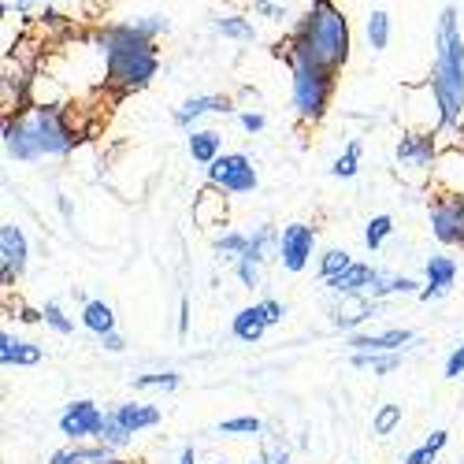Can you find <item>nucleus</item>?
I'll return each instance as SVG.
<instances>
[{
    "label": "nucleus",
    "instance_id": "nucleus-1",
    "mask_svg": "<svg viewBox=\"0 0 464 464\" xmlns=\"http://www.w3.org/2000/svg\"><path fill=\"white\" fill-rule=\"evenodd\" d=\"M168 34V19L145 15L134 23H111L93 34V45L104 56V86L115 97L145 90L160 71L157 37Z\"/></svg>",
    "mask_w": 464,
    "mask_h": 464
},
{
    "label": "nucleus",
    "instance_id": "nucleus-2",
    "mask_svg": "<svg viewBox=\"0 0 464 464\" xmlns=\"http://www.w3.org/2000/svg\"><path fill=\"white\" fill-rule=\"evenodd\" d=\"M79 127L63 104H26L5 115V152L15 164H37L67 157L79 145Z\"/></svg>",
    "mask_w": 464,
    "mask_h": 464
},
{
    "label": "nucleus",
    "instance_id": "nucleus-3",
    "mask_svg": "<svg viewBox=\"0 0 464 464\" xmlns=\"http://www.w3.org/2000/svg\"><path fill=\"white\" fill-rule=\"evenodd\" d=\"M350 53H353V34H350V19L342 15V8L334 0H313L286 42L276 45V56H304L320 67H331V71H342L350 63Z\"/></svg>",
    "mask_w": 464,
    "mask_h": 464
},
{
    "label": "nucleus",
    "instance_id": "nucleus-4",
    "mask_svg": "<svg viewBox=\"0 0 464 464\" xmlns=\"http://www.w3.org/2000/svg\"><path fill=\"white\" fill-rule=\"evenodd\" d=\"M428 90L435 93V104L442 111V130L457 134L464 127V34H460V19L453 5L439 12L435 63H431Z\"/></svg>",
    "mask_w": 464,
    "mask_h": 464
},
{
    "label": "nucleus",
    "instance_id": "nucleus-5",
    "mask_svg": "<svg viewBox=\"0 0 464 464\" xmlns=\"http://www.w3.org/2000/svg\"><path fill=\"white\" fill-rule=\"evenodd\" d=\"M290 63V101H294V115L301 123H320L327 108H331V97H334V86H338V71L331 67H320L304 56H286Z\"/></svg>",
    "mask_w": 464,
    "mask_h": 464
},
{
    "label": "nucleus",
    "instance_id": "nucleus-6",
    "mask_svg": "<svg viewBox=\"0 0 464 464\" xmlns=\"http://www.w3.org/2000/svg\"><path fill=\"white\" fill-rule=\"evenodd\" d=\"M205 179H208V186L230 193V198H246V193H253L260 182L256 164L246 157V152H223L219 160H212L205 168Z\"/></svg>",
    "mask_w": 464,
    "mask_h": 464
},
{
    "label": "nucleus",
    "instance_id": "nucleus-7",
    "mask_svg": "<svg viewBox=\"0 0 464 464\" xmlns=\"http://www.w3.org/2000/svg\"><path fill=\"white\" fill-rule=\"evenodd\" d=\"M104 420H108V412H104L97 401L74 398V401H67L63 412H60V435H63L67 442H97L101 431H104Z\"/></svg>",
    "mask_w": 464,
    "mask_h": 464
},
{
    "label": "nucleus",
    "instance_id": "nucleus-8",
    "mask_svg": "<svg viewBox=\"0 0 464 464\" xmlns=\"http://www.w3.org/2000/svg\"><path fill=\"white\" fill-rule=\"evenodd\" d=\"M435 242L450 249H464V193H439L428 208Z\"/></svg>",
    "mask_w": 464,
    "mask_h": 464
},
{
    "label": "nucleus",
    "instance_id": "nucleus-9",
    "mask_svg": "<svg viewBox=\"0 0 464 464\" xmlns=\"http://www.w3.org/2000/svg\"><path fill=\"white\" fill-rule=\"evenodd\" d=\"M316 256V227L313 223H286L283 235H279V264L283 272L290 276H301L308 264Z\"/></svg>",
    "mask_w": 464,
    "mask_h": 464
},
{
    "label": "nucleus",
    "instance_id": "nucleus-10",
    "mask_svg": "<svg viewBox=\"0 0 464 464\" xmlns=\"http://www.w3.org/2000/svg\"><path fill=\"white\" fill-rule=\"evenodd\" d=\"M435 157H439V138H435L431 130H405V134L398 138V145H394L398 168H401L405 175H416V179H423V175L431 171Z\"/></svg>",
    "mask_w": 464,
    "mask_h": 464
},
{
    "label": "nucleus",
    "instance_id": "nucleus-11",
    "mask_svg": "<svg viewBox=\"0 0 464 464\" xmlns=\"http://www.w3.org/2000/svg\"><path fill=\"white\" fill-rule=\"evenodd\" d=\"M26 260H30V242L23 235V227L0 223V283H5L8 290L23 279Z\"/></svg>",
    "mask_w": 464,
    "mask_h": 464
},
{
    "label": "nucleus",
    "instance_id": "nucleus-12",
    "mask_svg": "<svg viewBox=\"0 0 464 464\" xmlns=\"http://www.w3.org/2000/svg\"><path fill=\"white\" fill-rule=\"evenodd\" d=\"M416 342V331L391 327V331H353L350 334V353H405Z\"/></svg>",
    "mask_w": 464,
    "mask_h": 464
},
{
    "label": "nucleus",
    "instance_id": "nucleus-13",
    "mask_svg": "<svg viewBox=\"0 0 464 464\" xmlns=\"http://www.w3.org/2000/svg\"><path fill=\"white\" fill-rule=\"evenodd\" d=\"M338 304H331V327L338 331H357L368 320H375L382 313V301L361 294V297H334Z\"/></svg>",
    "mask_w": 464,
    "mask_h": 464
},
{
    "label": "nucleus",
    "instance_id": "nucleus-14",
    "mask_svg": "<svg viewBox=\"0 0 464 464\" xmlns=\"http://www.w3.org/2000/svg\"><path fill=\"white\" fill-rule=\"evenodd\" d=\"M457 283V260L453 256H428L423 264V290H420V301H442Z\"/></svg>",
    "mask_w": 464,
    "mask_h": 464
},
{
    "label": "nucleus",
    "instance_id": "nucleus-15",
    "mask_svg": "<svg viewBox=\"0 0 464 464\" xmlns=\"http://www.w3.org/2000/svg\"><path fill=\"white\" fill-rule=\"evenodd\" d=\"M230 111V97L223 93H201V97H189L175 108V127L182 130H193L198 127V120H205V115H227Z\"/></svg>",
    "mask_w": 464,
    "mask_h": 464
},
{
    "label": "nucleus",
    "instance_id": "nucleus-16",
    "mask_svg": "<svg viewBox=\"0 0 464 464\" xmlns=\"http://www.w3.org/2000/svg\"><path fill=\"white\" fill-rule=\"evenodd\" d=\"M45 361V350L30 338H19L12 331H0V364L5 368H37Z\"/></svg>",
    "mask_w": 464,
    "mask_h": 464
},
{
    "label": "nucleus",
    "instance_id": "nucleus-17",
    "mask_svg": "<svg viewBox=\"0 0 464 464\" xmlns=\"http://www.w3.org/2000/svg\"><path fill=\"white\" fill-rule=\"evenodd\" d=\"M372 279H375V267H372V264H364V260H353L342 276L327 279L324 286H327V294H331V297H361V294H368Z\"/></svg>",
    "mask_w": 464,
    "mask_h": 464
},
{
    "label": "nucleus",
    "instance_id": "nucleus-18",
    "mask_svg": "<svg viewBox=\"0 0 464 464\" xmlns=\"http://www.w3.org/2000/svg\"><path fill=\"white\" fill-rule=\"evenodd\" d=\"M111 416L120 420L130 435H141V431L160 428V420H164V412H160L157 405H149V401H120V405L111 409Z\"/></svg>",
    "mask_w": 464,
    "mask_h": 464
},
{
    "label": "nucleus",
    "instance_id": "nucleus-19",
    "mask_svg": "<svg viewBox=\"0 0 464 464\" xmlns=\"http://www.w3.org/2000/svg\"><path fill=\"white\" fill-rule=\"evenodd\" d=\"M193 223H198L201 230L227 227V198H223V189L205 186L198 198H193Z\"/></svg>",
    "mask_w": 464,
    "mask_h": 464
},
{
    "label": "nucleus",
    "instance_id": "nucleus-20",
    "mask_svg": "<svg viewBox=\"0 0 464 464\" xmlns=\"http://www.w3.org/2000/svg\"><path fill=\"white\" fill-rule=\"evenodd\" d=\"M186 149H189L193 164L208 168L212 160L223 157V134L212 130V127H193V130H186Z\"/></svg>",
    "mask_w": 464,
    "mask_h": 464
},
{
    "label": "nucleus",
    "instance_id": "nucleus-21",
    "mask_svg": "<svg viewBox=\"0 0 464 464\" xmlns=\"http://www.w3.org/2000/svg\"><path fill=\"white\" fill-rule=\"evenodd\" d=\"M420 290H423V283H416V279H409V276H394V272H382V267H375V279H372V286H368V297H375V301H386V297H409V294L420 297Z\"/></svg>",
    "mask_w": 464,
    "mask_h": 464
},
{
    "label": "nucleus",
    "instance_id": "nucleus-22",
    "mask_svg": "<svg viewBox=\"0 0 464 464\" xmlns=\"http://www.w3.org/2000/svg\"><path fill=\"white\" fill-rule=\"evenodd\" d=\"M264 331H267V316H264L260 301H256V304L238 308L235 320H230V334H235L238 342H246V345H256V342L264 338Z\"/></svg>",
    "mask_w": 464,
    "mask_h": 464
},
{
    "label": "nucleus",
    "instance_id": "nucleus-23",
    "mask_svg": "<svg viewBox=\"0 0 464 464\" xmlns=\"http://www.w3.org/2000/svg\"><path fill=\"white\" fill-rule=\"evenodd\" d=\"M279 235H283V230H279L276 223H260V227H253V235H249V249H246V260L264 264V260L279 256Z\"/></svg>",
    "mask_w": 464,
    "mask_h": 464
},
{
    "label": "nucleus",
    "instance_id": "nucleus-24",
    "mask_svg": "<svg viewBox=\"0 0 464 464\" xmlns=\"http://www.w3.org/2000/svg\"><path fill=\"white\" fill-rule=\"evenodd\" d=\"M82 327H86L90 334H97V338L111 334V331H115V308H111L108 301H101V297H90V301L82 304Z\"/></svg>",
    "mask_w": 464,
    "mask_h": 464
},
{
    "label": "nucleus",
    "instance_id": "nucleus-25",
    "mask_svg": "<svg viewBox=\"0 0 464 464\" xmlns=\"http://www.w3.org/2000/svg\"><path fill=\"white\" fill-rule=\"evenodd\" d=\"M450 446V431L446 428H439V431H431L428 439H423L420 446H412L409 453H405V460L401 464H435L439 457H442V450Z\"/></svg>",
    "mask_w": 464,
    "mask_h": 464
},
{
    "label": "nucleus",
    "instance_id": "nucleus-26",
    "mask_svg": "<svg viewBox=\"0 0 464 464\" xmlns=\"http://www.w3.org/2000/svg\"><path fill=\"white\" fill-rule=\"evenodd\" d=\"M67 460L71 464H111L120 457H115V450L104 446V442H71L67 446Z\"/></svg>",
    "mask_w": 464,
    "mask_h": 464
},
{
    "label": "nucleus",
    "instance_id": "nucleus-27",
    "mask_svg": "<svg viewBox=\"0 0 464 464\" xmlns=\"http://www.w3.org/2000/svg\"><path fill=\"white\" fill-rule=\"evenodd\" d=\"M401 361H405V353H350V364L361 372H372V375H391L401 368Z\"/></svg>",
    "mask_w": 464,
    "mask_h": 464
},
{
    "label": "nucleus",
    "instance_id": "nucleus-28",
    "mask_svg": "<svg viewBox=\"0 0 464 464\" xmlns=\"http://www.w3.org/2000/svg\"><path fill=\"white\" fill-rule=\"evenodd\" d=\"M361 157H364V145L353 138V141L331 160V168H327L331 179H357V175H361Z\"/></svg>",
    "mask_w": 464,
    "mask_h": 464
},
{
    "label": "nucleus",
    "instance_id": "nucleus-29",
    "mask_svg": "<svg viewBox=\"0 0 464 464\" xmlns=\"http://www.w3.org/2000/svg\"><path fill=\"white\" fill-rule=\"evenodd\" d=\"M216 435H230V439H260L264 435V420L260 416H227L216 423Z\"/></svg>",
    "mask_w": 464,
    "mask_h": 464
},
{
    "label": "nucleus",
    "instance_id": "nucleus-30",
    "mask_svg": "<svg viewBox=\"0 0 464 464\" xmlns=\"http://www.w3.org/2000/svg\"><path fill=\"white\" fill-rule=\"evenodd\" d=\"M246 249H249V235H246V230H223V235L212 238V253L219 260H227V264H235L238 256H246Z\"/></svg>",
    "mask_w": 464,
    "mask_h": 464
},
{
    "label": "nucleus",
    "instance_id": "nucleus-31",
    "mask_svg": "<svg viewBox=\"0 0 464 464\" xmlns=\"http://www.w3.org/2000/svg\"><path fill=\"white\" fill-rule=\"evenodd\" d=\"M391 34H394V23H391V15H386L382 8H375V12L368 15V23H364L368 49H372V53H382L386 45H391Z\"/></svg>",
    "mask_w": 464,
    "mask_h": 464
},
{
    "label": "nucleus",
    "instance_id": "nucleus-32",
    "mask_svg": "<svg viewBox=\"0 0 464 464\" xmlns=\"http://www.w3.org/2000/svg\"><path fill=\"white\" fill-rule=\"evenodd\" d=\"M391 235H394V216H386V212L372 216V219L364 223V249H368V253H379Z\"/></svg>",
    "mask_w": 464,
    "mask_h": 464
},
{
    "label": "nucleus",
    "instance_id": "nucleus-33",
    "mask_svg": "<svg viewBox=\"0 0 464 464\" xmlns=\"http://www.w3.org/2000/svg\"><path fill=\"white\" fill-rule=\"evenodd\" d=\"M401 420H405V409H401V405H394V401L379 405V409H375V416H372V435H375V439L394 435V431L401 428Z\"/></svg>",
    "mask_w": 464,
    "mask_h": 464
},
{
    "label": "nucleus",
    "instance_id": "nucleus-34",
    "mask_svg": "<svg viewBox=\"0 0 464 464\" xmlns=\"http://www.w3.org/2000/svg\"><path fill=\"white\" fill-rule=\"evenodd\" d=\"M212 30L230 37V42H253L256 37V26L249 19H242V15H219V19H212Z\"/></svg>",
    "mask_w": 464,
    "mask_h": 464
},
{
    "label": "nucleus",
    "instance_id": "nucleus-35",
    "mask_svg": "<svg viewBox=\"0 0 464 464\" xmlns=\"http://www.w3.org/2000/svg\"><path fill=\"white\" fill-rule=\"evenodd\" d=\"M182 386V375L179 372H145V375H134V391H179Z\"/></svg>",
    "mask_w": 464,
    "mask_h": 464
},
{
    "label": "nucleus",
    "instance_id": "nucleus-36",
    "mask_svg": "<svg viewBox=\"0 0 464 464\" xmlns=\"http://www.w3.org/2000/svg\"><path fill=\"white\" fill-rule=\"evenodd\" d=\"M350 264H353V256L345 253V249H324V253H320V264H316V267H320V279L327 283V279L342 276V272H345V267H350Z\"/></svg>",
    "mask_w": 464,
    "mask_h": 464
},
{
    "label": "nucleus",
    "instance_id": "nucleus-37",
    "mask_svg": "<svg viewBox=\"0 0 464 464\" xmlns=\"http://www.w3.org/2000/svg\"><path fill=\"white\" fill-rule=\"evenodd\" d=\"M97 442H104V446H111L115 453H120V450H127L130 442H134V435L123 428V423L120 420H115L111 416V409H108V420H104V431H101V439Z\"/></svg>",
    "mask_w": 464,
    "mask_h": 464
},
{
    "label": "nucleus",
    "instance_id": "nucleus-38",
    "mask_svg": "<svg viewBox=\"0 0 464 464\" xmlns=\"http://www.w3.org/2000/svg\"><path fill=\"white\" fill-rule=\"evenodd\" d=\"M42 316H45V327H49V331H56V334H63V338L74 334V320L63 313L60 301H45V304H42Z\"/></svg>",
    "mask_w": 464,
    "mask_h": 464
},
{
    "label": "nucleus",
    "instance_id": "nucleus-39",
    "mask_svg": "<svg viewBox=\"0 0 464 464\" xmlns=\"http://www.w3.org/2000/svg\"><path fill=\"white\" fill-rule=\"evenodd\" d=\"M230 267H235V276H238V283H242L246 290H256V286H260V264H253V260L238 256Z\"/></svg>",
    "mask_w": 464,
    "mask_h": 464
},
{
    "label": "nucleus",
    "instance_id": "nucleus-40",
    "mask_svg": "<svg viewBox=\"0 0 464 464\" xmlns=\"http://www.w3.org/2000/svg\"><path fill=\"white\" fill-rule=\"evenodd\" d=\"M260 308H264V316H267V327H279L286 320V304L279 297H260Z\"/></svg>",
    "mask_w": 464,
    "mask_h": 464
},
{
    "label": "nucleus",
    "instance_id": "nucleus-41",
    "mask_svg": "<svg viewBox=\"0 0 464 464\" xmlns=\"http://www.w3.org/2000/svg\"><path fill=\"white\" fill-rule=\"evenodd\" d=\"M442 375H446L450 382H457V379L464 375V342H460L457 350H453V353L446 357V368H442Z\"/></svg>",
    "mask_w": 464,
    "mask_h": 464
},
{
    "label": "nucleus",
    "instance_id": "nucleus-42",
    "mask_svg": "<svg viewBox=\"0 0 464 464\" xmlns=\"http://www.w3.org/2000/svg\"><path fill=\"white\" fill-rule=\"evenodd\" d=\"M267 457H272V464H290V446L283 442V435H276L267 442Z\"/></svg>",
    "mask_w": 464,
    "mask_h": 464
},
{
    "label": "nucleus",
    "instance_id": "nucleus-43",
    "mask_svg": "<svg viewBox=\"0 0 464 464\" xmlns=\"http://www.w3.org/2000/svg\"><path fill=\"white\" fill-rule=\"evenodd\" d=\"M253 12H260L267 19H286V8L276 5V0H253Z\"/></svg>",
    "mask_w": 464,
    "mask_h": 464
},
{
    "label": "nucleus",
    "instance_id": "nucleus-44",
    "mask_svg": "<svg viewBox=\"0 0 464 464\" xmlns=\"http://www.w3.org/2000/svg\"><path fill=\"white\" fill-rule=\"evenodd\" d=\"M97 342H101L104 353H123V350H127V338H123L120 331H111V334H104V338H97Z\"/></svg>",
    "mask_w": 464,
    "mask_h": 464
},
{
    "label": "nucleus",
    "instance_id": "nucleus-45",
    "mask_svg": "<svg viewBox=\"0 0 464 464\" xmlns=\"http://www.w3.org/2000/svg\"><path fill=\"white\" fill-rule=\"evenodd\" d=\"M238 123H242L246 134H260V130H264V115H260V111H242Z\"/></svg>",
    "mask_w": 464,
    "mask_h": 464
},
{
    "label": "nucleus",
    "instance_id": "nucleus-46",
    "mask_svg": "<svg viewBox=\"0 0 464 464\" xmlns=\"http://www.w3.org/2000/svg\"><path fill=\"white\" fill-rule=\"evenodd\" d=\"M186 331H189V301L182 297L179 301V334H186Z\"/></svg>",
    "mask_w": 464,
    "mask_h": 464
},
{
    "label": "nucleus",
    "instance_id": "nucleus-47",
    "mask_svg": "<svg viewBox=\"0 0 464 464\" xmlns=\"http://www.w3.org/2000/svg\"><path fill=\"white\" fill-rule=\"evenodd\" d=\"M179 464H198V450H193V446H182V453H179Z\"/></svg>",
    "mask_w": 464,
    "mask_h": 464
},
{
    "label": "nucleus",
    "instance_id": "nucleus-48",
    "mask_svg": "<svg viewBox=\"0 0 464 464\" xmlns=\"http://www.w3.org/2000/svg\"><path fill=\"white\" fill-rule=\"evenodd\" d=\"M246 464H272V457H267V450H260V453H253Z\"/></svg>",
    "mask_w": 464,
    "mask_h": 464
},
{
    "label": "nucleus",
    "instance_id": "nucleus-49",
    "mask_svg": "<svg viewBox=\"0 0 464 464\" xmlns=\"http://www.w3.org/2000/svg\"><path fill=\"white\" fill-rule=\"evenodd\" d=\"M49 464H71V460H67V450H56V453L49 457Z\"/></svg>",
    "mask_w": 464,
    "mask_h": 464
},
{
    "label": "nucleus",
    "instance_id": "nucleus-50",
    "mask_svg": "<svg viewBox=\"0 0 464 464\" xmlns=\"http://www.w3.org/2000/svg\"><path fill=\"white\" fill-rule=\"evenodd\" d=\"M111 464H130V460H111Z\"/></svg>",
    "mask_w": 464,
    "mask_h": 464
}]
</instances>
